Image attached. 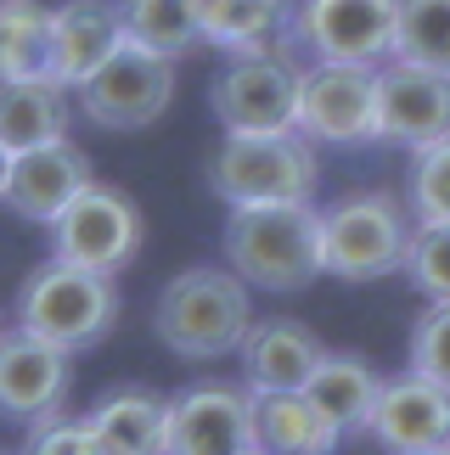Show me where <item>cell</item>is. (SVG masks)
<instances>
[{"label":"cell","instance_id":"1","mask_svg":"<svg viewBox=\"0 0 450 455\" xmlns=\"http://www.w3.org/2000/svg\"><path fill=\"white\" fill-rule=\"evenodd\" d=\"M225 265L259 292H304L321 265V208L309 203H259L231 208L225 220Z\"/></svg>","mask_w":450,"mask_h":455},{"label":"cell","instance_id":"2","mask_svg":"<svg viewBox=\"0 0 450 455\" xmlns=\"http://www.w3.org/2000/svg\"><path fill=\"white\" fill-rule=\"evenodd\" d=\"M248 282L231 265H192L181 275H169L158 304H152V331L169 355L181 360H220L237 355L242 338L253 326V304H248Z\"/></svg>","mask_w":450,"mask_h":455},{"label":"cell","instance_id":"3","mask_svg":"<svg viewBox=\"0 0 450 455\" xmlns=\"http://www.w3.org/2000/svg\"><path fill=\"white\" fill-rule=\"evenodd\" d=\"M17 326L40 331L57 348H96L118 326V287L113 275L68 265L51 253L45 265H34L17 287Z\"/></svg>","mask_w":450,"mask_h":455},{"label":"cell","instance_id":"4","mask_svg":"<svg viewBox=\"0 0 450 455\" xmlns=\"http://www.w3.org/2000/svg\"><path fill=\"white\" fill-rule=\"evenodd\" d=\"M321 186L316 141L299 130L282 135H225L209 157V191L225 208H259V203H309Z\"/></svg>","mask_w":450,"mask_h":455},{"label":"cell","instance_id":"5","mask_svg":"<svg viewBox=\"0 0 450 455\" xmlns=\"http://www.w3.org/2000/svg\"><path fill=\"white\" fill-rule=\"evenodd\" d=\"M411 208L394 191H350L333 208H321V265L338 282H383L406 270L411 248Z\"/></svg>","mask_w":450,"mask_h":455},{"label":"cell","instance_id":"6","mask_svg":"<svg viewBox=\"0 0 450 455\" xmlns=\"http://www.w3.org/2000/svg\"><path fill=\"white\" fill-rule=\"evenodd\" d=\"M169 101H175V57H158V51H147L135 40H125L74 91V108L96 130H113V135H135V130L158 124L169 113Z\"/></svg>","mask_w":450,"mask_h":455},{"label":"cell","instance_id":"7","mask_svg":"<svg viewBox=\"0 0 450 455\" xmlns=\"http://www.w3.org/2000/svg\"><path fill=\"white\" fill-rule=\"evenodd\" d=\"M299 74L287 51L231 57L209 84V108L225 135H282L299 130Z\"/></svg>","mask_w":450,"mask_h":455},{"label":"cell","instance_id":"8","mask_svg":"<svg viewBox=\"0 0 450 455\" xmlns=\"http://www.w3.org/2000/svg\"><path fill=\"white\" fill-rule=\"evenodd\" d=\"M394 23H400V0H299L287 51H304L309 62L377 68L394 57Z\"/></svg>","mask_w":450,"mask_h":455},{"label":"cell","instance_id":"9","mask_svg":"<svg viewBox=\"0 0 450 455\" xmlns=\"http://www.w3.org/2000/svg\"><path fill=\"white\" fill-rule=\"evenodd\" d=\"M141 242H147L141 208L130 203V191L101 186V180L84 186L79 197L57 214V225H51V248H57V259L84 265V270H101V275H118L135 253H141Z\"/></svg>","mask_w":450,"mask_h":455},{"label":"cell","instance_id":"10","mask_svg":"<svg viewBox=\"0 0 450 455\" xmlns=\"http://www.w3.org/2000/svg\"><path fill=\"white\" fill-rule=\"evenodd\" d=\"M299 135L316 147L377 141V68L309 62L299 74Z\"/></svg>","mask_w":450,"mask_h":455},{"label":"cell","instance_id":"11","mask_svg":"<svg viewBox=\"0 0 450 455\" xmlns=\"http://www.w3.org/2000/svg\"><path fill=\"white\" fill-rule=\"evenodd\" d=\"M74 388V355L57 343H45L28 326L0 331V416L17 427H34L45 416H57Z\"/></svg>","mask_w":450,"mask_h":455},{"label":"cell","instance_id":"12","mask_svg":"<svg viewBox=\"0 0 450 455\" xmlns=\"http://www.w3.org/2000/svg\"><path fill=\"white\" fill-rule=\"evenodd\" d=\"M164 455H259L253 394L237 382H197L175 394Z\"/></svg>","mask_w":450,"mask_h":455},{"label":"cell","instance_id":"13","mask_svg":"<svg viewBox=\"0 0 450 455\" xmlns=\"http://www.w3.org/2000/svg\"><path fill=\"white\" fill-rule=\"evenodd\" d=\"M450 135V74L417 62H383L377 68V141L389 147H434Z\"/></svg>","mask_w":450,"mask_h":455},{"label":"cell","instance_id":"14","mask_svg":"<svg viewBox=\"0 0 450 455\" xmlns=\"http://www.w3.org/2000/svg\"><path fill=\"white\" fill-rule=\"evenodd\" d=\"M366 433L389 455H417V450H445L450 444V388L417 377L406 365L400 377H383L372 405Z\"/></svg>","mask_w":450,"mask_h":455},{"label":"cell","instance_id":"15","mask_svg":"<svg viewBox=\"0 0 450 455\" xmlns=\"http://www.w3.org/2000/svg\"><path fill=\"white\" fill-rule=\"evenodd\" d=\"M91 157L74 141H45L28 152H12V174H6V208L28 225H57V214L91 186Z\"/></svg>","mask_w":450,"mask_h":455},{"label":"cell","instance_id":"16","mask_svg":"<svg viewBox=\"0 0 450 455\" xmlns=\"http://www.w3.org/2000/svg\"><path fill=\"white\" fill-rule=\"evenodd\" d=\"M242 388L248 394H304V382L316 377V365L326 360L321 338L304 321H253L242 338Z\"/></svg>","mask_w":450,"mask_h":455},{"label":"cell","instance_id":"17","mask_svg":"<svg viewBox=\"0 0 450 455\" xmlns=\"http://www.w3.org/2000/svg\"><path fill=\"white\" fill-rule=\"evenodd\" d=\"M125 45L118 0H62L51 6V79L79 91L113 51Z\"/></svg>","mask_w":450,"mask_h":455},{"label":"cell","instance_id":"18","mask_svg":"<svg viewBox=\"0 0 450 455\" xmlns=\"http://www.w3.org/2000/svg\"><path fill=\"white\" fill-rule=\"evenodd\" d=\"M91 433L101 455H164L169 444V399L147 388H113L91 405Z\"/></svg>","mask_w":450,"mask_h":455},{"label":"cell","instance_id":"19","mask_svg":"<svg viewBox=\"0 0 450 455\" xmlns=\"http://www.w3.org/2000/svg\"><path fill=\"white\" fill-rule=\"evenodd\" d=\"M293 6H299V0H203V45L225 51V57L287 51Z\"/></svg>","mask_w":450,"mask_h":455},{"label":"cell","instance_id":"20","mask_svg":"<svg viewBox=\"0 0 450 455\" xmlns=\"http://www.w3.org/2000/svg\"><path fill=\"white\" fill-rule=\"evenodd\" d=\"M68 84L57 79H0V147L28 152L45 141H68Z\"/></svg>","mask_w":450,"mask_h":455},{"label":"cell","instance_id":"21","mask_svg":"<svg viewBox=\"0 0 450 455\" xmlns=\"http://www.w3.org/2000/svg\"><path fill=\"white\" fill-rule=\"evenodd\" d=\"M377 388H383V377H377L360 355H326L316 365V377L304 382V399L338 433H366L372 405H377Z\"/></svg>","mask_w":450,"mask_h":455},{"label":"cell","instance_id":"22","mask_svg":"<svg viewBox=\"0 0 450 455\" xmlns=\"http://www.w3.org/2000/svg\"><path fill=\"white\" fill-rule=\"evenodd\" d=\"M253 427L265 455H333L343 439L304 394H253Z\"/></svg>","mask_w":450,"mask_h":455},{"label":"cell","instance_id":"23","mask_svg":"<svg viewBox=\"0 0 450 455\" xmlns=\"http://www.w3.org/2000/svg\"><path fill=\"white\" fill-rule=\"evenodd\" d=\"M125 12V40L158 51V57H186L203 45V0H118Z\"/></svg>","mask_w":450,"mask_h":455},{"label":"cell","instance_id":"24","mask_svg":"<svg viewBox=\"0 0 450 455\" xmlns=\"http://www.w3.org/2000/svg\"><path fill=\"white\" fill-rule=\"evenodd\" d=\"M0 79H51V6L0 0Z\"/></svg>","mask_w":450,"mask_h":455},{"label":"cell","instance_id":"25","mask_svg":"<svg viewBox=\"0 0 450 455\" xmlns=\"http://www.w3.org/2000/svg\"><path fill=\"white\" fill-rule=\"evenodd\" d=\"M394 62H417V68H434V74H450V0H400Z\"/></svg>","mask_w":450,"mask_h":455},{"label":"cell","instance_id":"26","mask_svg":"<svg viewBox=\"0 0 450 455\" xmlns=\"http://www.w3.org/2000/svg\"><path fill=\"white\" fill-rule=\"evenodd\" d=\"M406 208L417 225L450 220V135L434 147L411 152V180H406Z\"/></svg>","mask_w":450,"mask_h":455},{"label":"cell","instance_id":"27","mask_svg":"<svg viewBox=\"0 0 450 455\" xmlns=\"http://www.w3.org/2000/svg\"><path fill=\"white\" fill-rule=\"evenodd\" d=\"M406 282L422 292L428 304H450V220L417 225L406 248Z\"/></svg>","mask_w":450,"mask_h":455},{"label":"cell","instance_id":"28","mask_svg":"<svg viewBox=\"0 0 450 455\" xmlns=\"http://www.w3.org/2000/svg\"><path fill=\"white\" fill-rule=\"evenodd\" d=\"M411 371L450 388V304H428L411 326V348H406Z\"/></svg>","mask_w":450,"mask_h":455},{"label":"cell","instance_id":"29","mask_svg":"<svg viewBox=\"0 0 450 455\" xmlns=\"http://www.w3.org/2000/svg\"><path fill=\"white\" fill-rule=\"evenodd\" d=\"M23 455H101L96 450V433L84 416H45V422H34L28 427V439H23Z\"/></svg>","mask_w":450,"mask_h":455},{"label":"cell","instance_id":"30","mask_svg":"<svg viewBox=\"0 0 450 455\" xmlns=\"http://www.w3.org/2000/svg\"><path fill=\"white\" fill-rule=\"evenodd\" d=\"M6 174H12V152L0 147V203H6Z\"/></svg>","mask_w":450,"mask_h":455},{"label":"cell","instance_id":"31","mask_svg":"<svg viewBox=\"0 0 450 455\" xmlns=\"http://www.w3.org/2000/svg\"><path fill=\"white\" fill-rule=\"evenodd\" d=\"M417 455H450V444H445V450H417Z\"/></svg>","mask_w":450,"mask_h":455},{"label":"cell","instance_id":"32","mask_svg":"<svg viewBox=\"0 0 450 455\" xmlns=\"http://www.w3.org/2000/svg\"><path fill=\"white\" fill-rule=\"evenodd\" d=\"M0 331H6V321H0Z\"/></svg>","mask_w":450,"mask_h":455},{"label":"cell","instance_id":"33","mask_svg":"<svg viewBox=\"0 0 450 455\" xmlns=\"http://www.w3.org/2000/svg\"><path fill=\"white\" fill-rule=\"evenodd\" d=\"M259 455H265V450H259Z\"/></svg>","mask_w":450,"mask_h":455},{"label":"cell","instance_id":"34","mask_svg":"<svg viewBox=\"0 0 450 455\" xmlns=\"http://www.w3.org/2000/svg\"><path fill=\"white\" fill-rule=\"evenodd\" d=\"M0 455H6V450H0Z\"/></svg>","mask_w":450,"mask_h":455}]
</instances>
